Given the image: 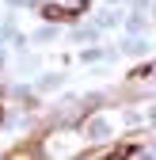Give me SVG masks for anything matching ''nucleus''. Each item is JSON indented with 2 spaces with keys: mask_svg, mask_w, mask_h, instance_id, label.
I'll return each mask as SVG.
<instances>
[{
  "mask_svg": "<svg viewBox=\"0 0 156 160\" xmlns=\"http://www.w3.org/2000/svg\"><path fill=\"white\" fill-rule=\"evenodd\" d=\"M38 149H42L38 141H27V145H15L8 156H12V160H23V156H38Z\"/></svg>",
  "mask_w": 156,
  "mask_h": 160,
  "instance_id": "nucleus-2",
  "label": "nucleus"
},
{
  "mask_svg": "<svg viewBox=\"0 0 156 160\" xmlns=\"http://www.w3.org/2000/svg\"><path fill=\"white\" fill-rule=\"evenodd\" d=\"M84 8H88V0H80V4H72V8L69 4H42L38 12H42V19H53V23H72Z\"/></svg>",
  "mask_w": 156,
  "mask_h": 160,
  "instance_id": "nucleus-1",
  "label": "nucleus"
}]
</instances>
